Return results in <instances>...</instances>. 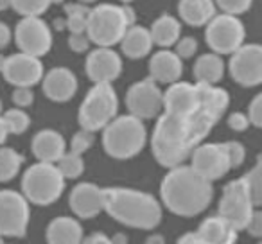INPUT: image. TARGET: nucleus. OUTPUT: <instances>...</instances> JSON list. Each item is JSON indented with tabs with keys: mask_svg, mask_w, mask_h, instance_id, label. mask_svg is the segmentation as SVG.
<instances>
[{
	"mask_svg": "<svg viewBox=\"0 0 262 244\" xmlns=\"http://www.w3.org/2000/svg\"><path fill=\"white\" fill-rule=\"evenodd\" d=\"M243 182L246 185L248 192H250L255 208H260L262 207V157L260 154L257 157L253 169L243 176Z\"/></svg>",
	"mask_w": 262,
	"mask_h": 244,
	"instance_id": "29",
	"label": "nucleus"
},
{
	"mask_svg": "<svg viewBox=\"0 0 262 244\" xmlns=\"http://www.w3.org/2000/svg\"><path fill=\"white\" fill-rule=\"evenodd\" d=\"M178 15L187 26L203 27L215 16L214 0H180Z\"/></svg>",
	"mask_w": 262,
	"mask_h": 244,
	"instance_id": "25",
	"label": "nucleus"
},
{
	"mask_svg": "<svg viewBox=\"0 0 262 244\" xmlns=\"http://www.w3.org/2000/svg\"><path fill=\"white\" fill-rule=\"evenodd\" d=\"M219 217L233 226L237 232L246 228L251 214L255 210V205L251 196L244 185L243 178L232 180L223 187L221 199H219Z\"/></svg>",
	"mask_w": 262,
	"mask_h": 244,
	"instance_id": "8",
	"label": "nucleus"
},
{
	"mask_svg": "<svg viewBox=\"0 0 262 244\" xmlns=\"http://www.w3.org/2000/svg\"><path fill=\"white\" fill-rule=\"evenodd\" d=\"M119 112V97L112 83H95L84 95L79 106L77 120L81 129L101 131Z\"/></svg>",
	"mask_w": 262,
	"mask_h": 244,
	"instance_id": "6",
	"label": "nucleus"
},
{
	"mask_svg": "<svg viewBox=\"0 0 262 244\" xmlns=\"http://www.w3.org/2000/svg\"><path fill=\"white\" fill-rule=\"evenodd\" d=\"M190 167L203 176L205 180L214 183L215 180H221L228 174L230 169L228 158L223 149V144L215 142H201L190 153Z\"/></svg>",
	"mask_w": 262,
	"mask_h": 244,
	"instance_id": "14",
	"label": "nucleus"
},
{
	"mask_svg": "<svg viewBox=\"0 0 262 244\" xmlns=\"http://www.w3.org/2000/svg\"><path fill=\"white\" fill-rule=\"evenodd\" d=\"M11 41V29L4 22H0V51L6 49Z\"/></svg>",
	"mask_w": 262,
	"mask_h": 244,
	"instance_id": "46",
	"label": "nucleus"
},
{
	"mask_svg": "<svg viewBox=\"0 0 262 244\" xmlns=\"http://www.w3.org/2000/svg\"><path fill=\"white\" fill-rule=\"evenodd\" d=\"M8 137H9L8 128H6L4 119H2V115H0V146H4L6 140H8Z\"/></svg>",
	"mask_w": 262,
	"mask_h": 244,
	"instance_id": "47",
	"label": "nucleus"
},
{
	"mask_svg": "<svg viewBox=\"0 0 262 244\" xmlns=\"http://www.w3.org/2000/svg\"><path fill=\"white\" fill-rule=\"evenodd\" d=\"M226 124H228L230 129L241 133V131H246V129L250 128V120H248L246 113L233 112V113H230V115L226 117Z\"/></svg>",
	"mask_w": 262,
	"mask_h": 244,
	"instance_id": "40",
	"label": "nucleus"
},
{
	"mask_svg": "<svg viewBox=\"0 0 262 244\" xmlns=\"http://www.w3.org/2000/svg\"><path fill=\"white\" fill-rule=\"evenodd\" d=\"M162 94L164 92L160 90V84L151 77L133 83L126 92V108L129 115L140 120L157 119L164 109Z\"/></svg>",
	"mask_w": 262,
	"mask_h": 244,
	"instance_id": "12",
	"label": "nucleus"
},
{
	"mask_svg": "<svg viewBox=\"0 0 262 244\" xmlns=\"http://www.w3.org/2000/svg\"><path fill=\"white\" fill-rule=\"evenodd\" d=\"M174 45H176V51H174L176 56H178L182 61L183 59H190L198 51V41H196V38H192V36L180 38Z\"/></svg>",
	"mask_w": 262,
	"mask_h": 244,
	"instance_id": "37",
	"label": "nucleus"
},
{
	"mask_svg": "<svg viewBox=\"0 0 262 244\" xmlns=\"http://www.w3.org/2000/svg\"><path fill=\"white\" fill-rule=\"evenodd\" d=\"M102 131V149L115 160H129L146 147L147 129L144 120L133 115H119L112 119Z\"/></svg>",
	"mask_w": 262,
	"mask_h": 244,
	"instance_id": "4",
	"label": "nucleus"
},
{
	"mask_svg": "<svg viewBox=\"0 0 262 244\" xmlns=\"http://www.w3.org/2000/svg\"><path fill=\"white\" fill-rule=\"evenodd\" d=\"M9 8H11V0H0V11H6Z\"/></svg>",
	"mask_w": 262,
	"mask_h": 244,
	"instance_id": "51",
	"label": "nucleus"
},
{
	"mask_svg": "<svg viewBox=\"0 0 262 244\" xmlns=\"http://www.w3.org/2000/svg\"><path fill=\"white\" fill-rule=\"evenodd\" d=\"M31 151L38 162L56 164L67 153V142L56 129H40L31 140Z\"/></svg>",
	"mask_w": 262,
	"mask_h": 244,
	"instance_id": "21",
	"label": "nucleus"
},
{
	"mask_svg": "<svg viewBox=\"0 0 262 244\" xmlns=\"http://www.w3.org/2000/svg\"><path fill=\"white\" fill-rule=\"evenodd\" d=\"M120 9H122V15H124V20H126L127 27L135 26V22H137V13H135V9L131 8L129 4L120 6Z\"/></svg>",
	"mask_w": 262,
	"mask_h": 244,
	"instance_id": "45",
	"label": "nucleus"
},
{
	"mask_svg": "<svg viewBox=\"0 0 262 244\" xmlns=\"http://www.w3.org/2000/svg\"><path fill=\"white\" fill-rule=\"evenodd\" d=\"M223 149L228 158L230 169H237L243 165L244 158H246V147L243 144L237 140H228V142H223Z\"/></svg>",
	"mask_w": 262,
	"mask_h": 244,
	"instance_id": "35",
	"label": "nucleus"
},
{
	"mask_svg": "<svg viewBox=\"0 0 262 244\" xmlns=\"http://www.w3.org/2000/svg\"><path fill=\"white\" fill-rule=\"evenodd\" d=\"M24 157L13 147H0V183H8L20 172Z\"/></svg>",
	"mask_w": 262,
	"mask_h": 244,
	"instance_id": "28",
	"label": "nucleus"
},
{
	"mask_svg": "<svg viewBox=\"0 0 262 244\" xmlns=\"http://www.w3.org/2000/svg\"><path fill=\"white\" fill-rule=\"evenodd\" d=\"M65 22L70 33H84L86 31V20L90 15V8L86 4H67L65 6Z\"/></svg>",
	"mask_w": 262,
	"mask_h": 244,
	"instance_id": "30",
	"label": "nucleus"
},
{
	"mask_svg": "<svg viewBox=\"0 0 262 244\" xmlns=\"http://www.w3.org/2000/svg\"><path fill=\"white\" fill-rule=\"evenodd\" d=\"M2 76L13 86H31L38 84L43 77V63L40 58H34L26 52H18V54H11L6 58L4 69H2Z\"/></svg>",
	"mask_w": 262,
	"mask_h": 244,
	"instance_id": "15",
	"label": "nucleus"
},
{
	"mask_svg": "<svg viewBox=\"0 0 262 244\" xmlns=\"http://www.w3.org/2000/svg\"><path fill=\"white\" fill-rule=\"evenodd\" d=\"M15 41L20 52L41 58L52 49V29L40 16H22L15 27Z\"/></svg>",
	"mask_w": 262,
	"mask_h": 244,
	"instance_id": "13",
	"label": "nucleus"
},
{
	"mask_svg": "<svg viewBox=\"0 0 262 244\" xmlns=\"http://www.w3.org/2000/svg\"><path fill=\"white\" fill-rule=\"evenodd\" d=\"M214 4L219 6V9L226 15L239 16L243 13L250 11L253 0H214Z\"/></svg>",
	"mask_w": 262,
	"mask_h": 244,
	"instance_id": "36",
	"label": "nucleus"
},
{
	"mask_svg": "<svg viewBox=\"0 0 262 244\" xmlns=\"http://www.w3.org/2000/svg\"><path fill=\"white\" fill-rule=\"evenodd\" d=\"M79 2H81V4H94V2H97V0H79Z\"/></svg>",
	"mask_w": 262,
	"mask_h": 244,
	"instance_id": "53",
	"label": "nucleus"
},
{
	"mask_svg": "<svg viewBox=\"0 0 262 244\" xmlns=\"http://www.w3.org/2000/svg\"><path fill=\"white\" fill-rule=\"evenodd\" d=\"M13 104L16 106V108H29L31 104L34 102V92L31 86H15V90H13Z\"/></svg>",
	"mask_w": 262,
	"mask_h": 244,
	"instance_id": "38",
	"label": "nucleus"
},
{
	"mask_svg": "<svg viewBox=\"0 0 262 244\" xmlns=\"http://www.w3.org/2000/svg\"><path fill=\"white\" fill-rule=\"evenodd\" d=\"M146 244H165V239L158 233H153L146 239Z\"/></svg>",
	"mask_w": 262,
	"mask_h": 244,
	"instance_id": "48",
	"label": "nucleus"
},
{
	"mask_svg": "<svg viewBox=\"0 0 262 244\" xmlns=\"http://www.w3.org/2000/svg\"><path fill=\"white\" fill-rule=\"evenodd\" d=\"M41 90L52 102H69L77 92V77L67 66H54L41 77Z\"/></svg>",
	"mask_w": 262,
	"mask_h": 244,
	"instance_id": "18",
	"label": "nucleus"
},
{
	"mask_svg": "<svg viewBox=\"0 0 262 244\" xmlns=\"http://www.w3.org/2000/svg\"><path fill=\"white\" fill-rule=\"evenodd\" d=\"M178 244H207L196 232H187L178 239Z\"/></svg>",
	"mask_w": 262,
	"mask_h": 244,
	"instance_id": "44",
	"label": "nucleus"
},
{
	"mask_svg": "<svg viewBox=\"0 0 262 244\" xmlns=\"http://www.w3.org/2000/svg\"><path fill=\"white\" fill-rule=\"evenodd\" d=\"M0 113H2V101H0Z\"/></svg>",
	"mask_w": 262,
	"mask_h": 244,
	"instance_id": "57",
	"label": "nucleus"
},
{
	"mask_svg": "<svg viewBox=\"0 0 262 244\" xmlns=\"http://www.w3.org/2000/svg\"><path fill=\"white\" fill-rule=\"evenodd\" d=\"M31 207L22 192L11 189L0 190V235L26 237Z\"/></svg>",
	"mask_w": 262,
	"mask_h": 244,
	"instance_id": "10",
	"label": "nucleus"
},
{
	"mask_svg": "<svg viewBox=\"0 0 262 244\" xmlns=\"http://www.w3.org/2000/svg\"><path fill=\"white\" fill-rule=\"evenodd\" d=\"M69 205L77 219H95L102 212V189L90 182L77 183L69 196Z\"/></svg>",
	"mask_w": 262,
	"mask_h": 244,
	"instance_id": "17",
	"label": "nucleus"
},
{
	"mask_svg": "<svg viewBox=\"0 0 262 244\" xmlns=\"http://www.w3.org/2000/svg\"><path fill=\"white\" fill-rule=\"evenodd\" d=\"M84 72L92 83H113L122 74V58L112 47H95L84 59Z\"/></svg>",
	"mask_w": 262,
	"mask_h": 244,
	"instance_id": "16",
	"label": "nucleus"
},
{
	"mask_svg": "<svg viewBox=\"0 0 262 244\" xmlns=\"http://www.w3.org/2000/svg\"><path fill=\"white\" fill-rule=\"evenodd\" d=\"M160 197L169 212L180 217L203 214L214 199V185L190 165L171 167L160 183Z\"/></svg>",
	"mask_w": 262,
	"mask_h": 244,
	"instance_id": "2",
	"label": "nucleus"
},
{
	"mask_svg": "<svg viewBox=\"0 0 262 244\" xmlns=\"http://www.w3.org/2000/svg\"><path fill=\"white\" fill-rule=\"evenodd\" d=\"M228 72L237 84L255 88L262 83V47L258 43H243L230 54Z\"/></svg>",
	"mask_w": 262,
	"mask_h": 244,
	"instance_id": "11",
	"label": "nucleus"
},
{
	"mask_svg": "<svg viewBox=\"0 0 262 244\" xmlns=\"http://www.w3.org/2000/svg\"><path fill=\"white\" fill-rule=\"evenodd\" d=\"M4 124L8 128L9 135H22L29 129L31 126V117L22 108H11L2 115Z\"/></svg>",
	"mask_w": 262,
	"mask_h": 244,
	"instance_id": "32",
	"label": "nucleus"
},
{
	"mask_svg": "<svg viewBox=\"0 0 262 244\" xmlns=\"http://www.w3.org/2000/svg\"><path fill=\"white\" fill-rule=\"evenodd\" d=\"M120 2H122V4H131L133 0H120Z\"/></svg>",
	"mask_w": 262,
	"mask_h": 244,
	"instance_id": "55",
	"label": "nucleus"
},
{
	"mask_svg": "<svg viewBox=\"0 0 262 244\" xmlns=\"http://www.w3.org/2000/svg\"><path fill=\"white\" fill-rule=\"evenodd\" d=\"M0 244H6V240H4V237L0 235Z\"/></svg>",
	"mask_w": 262,
	"mask_h": 244,
	"instance_id": "56",
	"label": "nucleus"
},
{
	"mask_svg": "<svg viewBox=\"0 0 262 244\" xmlns=\"http://www.w3.org/2000/svg\"><path fill=\"white\" fill-rule=\"evenodd\" d=\"M244 230H246L251 237H255V239H260L262 237V210L260 208H255Z\"/></svg>",
	"mask_w": 262,
	"mask_h": 244,
	"instance_id": "42",
	"label": "nucleus"
},
{
	"mask_svg": "<svg viewBox=\"0 0 262 244\" xmlns=\"http://www.w3.org/2000/svg\"><path fill=\"white\" fill-rule=\"evenodd\" d=\"M102 210L113 221L137 230H155L164 219L162 205L153 194L127 187L102 189Z\"/></svg>",
	"mask_w": 262,
	"mask_h": 244,
	"instance_id": "3",
	"label": "nucleus"
},
{
	"mask_svg": "<svg viewBox=\"0 0 262 244\" xmlns=\"http://www.w3.org/2000/svg\"><path fill=\"white\" fill-rule=\"evenodd\" d=\"M69 47L72 52H86L90 49V40H88L86 33H70Z\"/></svg>",
	"mask_w": 262,
	"mask_h": 244,
	"instance_id": "41",
	"label": "nucleus"
},
{
	"mask_svg": "<svg viewBox=\"0 0 262 244\" xmlns=\"http://www.w3.org/2000/svg\"><path fill=\"white\" fill-rule=\"evenodd\" d=\"M198 101H200L198 84L187 83V81H176L169 84L167 90L162 94L164 113L169 115H187L196 109Z\"/></svg>",
	"mask_w": 262,
	"mask_h": 244,
	"instance_id": "19",
	"label": "nucleus"
},
{
	"mask_svg": "<svg viewBox=\"0 0 262 244\" xmlns=\"http://www.w3.org/2000/svg\"><path fill=\"white\" fill-rule=\"evenodd\" d=\"M246 38V29L244 24L233 15H215L210 22L207 24L205 31V40L207 45L212 49V52L223 56L232 54L233 51L244 43Z\"/></svg>",
	"mask_w": 262,
	"mask_h": 244,
	"instance_id": "9",
	"label": "nucleus"
},
{
	"mask_svg": "<svg viewBox=\"0 0 262 244\" xmlns=\"http://www.w3.org/2000/svg\"><path fill=\"white\" fill-rule=\"evenodd\" d=\"M153 45H158L162 49H169L180 40L182 36V24L172 15H160L153 22L149 29Z\"/></svg>",
	"mask_w": 262,
	"mask_h": 244,
	"instance_id": "26",
	"label": "nucleus"
},
{
	"mask_svg": "<svg viewBox=\"0 0 262 244\" xmlns=\"http://www.w3.org/2000/svg\"><path fill=\"white\" fill-rule=\"evenodd\" d=\"M11 8L20 16H41L49 8V0H11Z\"/></svg>",
	"mask_w": 262,
	"mask_h": 244,
	"instance_id": "33",
	"label": "nucleus"
},
{
	"mask_svg": "<svg viewBox=\"0 0 262 244\" xmlns=\"http://www.w3.org/2000/svg\"><path fill=\"white\" fill-rule=\"evenodd\" d=\"M196 233L207 244H235L239 239V232L219 215H210L203 219Z\"/></svg>",
	"mask_w": 262,
	"mask_h": 244,
	"instance_id": "23",
	"label": "nucleus"
},
{
	"mask_svg": "<svg viewBox=\"0 0 262 244\" xmlns=\"http://www.w3.org/2000/svg\"><path fill=\"white\" fill-rule=\"evenodd\" d=\"M127 24L122 9L115 4H99L90 9L86 20V36L97 47H113L122 40Z\"/></svg>",
	"mask_w": 262,
	"mask_h": 244,
	"instance_id": "7",
	"label": "nucleus"
},
{
	"mask_svg": "<svg viewBox=\"0 0 262 244\" xmlns=\"http://www.w3.org/2000/svg\"><path fill=\"white\" fill-rule=\"evenodd\" d=\"M56 167L59 169V172L63 174L65 180H76L79 178L84 172V160L83 154H76L67 151L58 162H56Z\"/></svg>",
	"mask_w": 262,
	"mask_h": 244,
	"instance_id": "31",
	"label": "nucleus"
},
{
	"mask_svg": "<svg viewBox=\"0 0 262 244\" xmlns=\"http://www.w3.org/2000/svg\"><path fill=\"white\" fill-rule=\"evenodd\" d=\"M124 56L129 59H142L153 49V40H151L149 29L142 26H131L126 29L122 40L119 41Z\"/></svg>",
	"mask_w": 262,
	"mask_h": 244,
	"instance_id": "24",
	"label": "nucleus"
},
{
	"mask_svg": "<svg viewBox=\"0 0 262 244\" xmlns=\"http://www.w3.org/2000/svg\"><path fill=\"white\" fill-rule=\"evenodd\" d=\"M110 240L113 244H127V237L124 233H115L113 237H110Z\"/></svg>",
	"mask_w": 262,
	"mask_h": 244,
	"instance_id": "49",
	"label": "nucleus"
},
{
	"mask_svg": "<svg viewBox=\"0 0 262 244\" xmlns=\"http://www.w3.org/2000/svg\"><path fill=\"white\" fill-rule=\"evenodd\" d=\"M183 74V61L171 49H160L149 61V77L158 84H172Z\"/></svg>",
	"mask_w": 262,
	"mask_h": 244,
	"instance_id": "20",
	"label": "nucleus"
},
{
	"mask_svg": "<svg viewBox=\"0 0 262 244\" xmlns=\"http://www.w3.org/2000/svg\"><path fill=\"white\" fill-rule=\"evenodd\" d=\"M196 84L200 101L194 112L187 115L162 112L157 117L151 135V151L162 167L171 169L189 160L192 149L210 135L230 104V95L225 88L217 84Z\"/></svg>",
	"mask_w": 262,
	"mask_h": 244,
	"instance_id": "1",
	"label": "nucleus"
},
{
	"mask_svg": "<svg viewBox=\"0 0 262 244\" xmlns=\"http://www.w3.org/2000/svg\"><path fill=\"white\" fill-rule=\"evenodd\" d=\"M81 244H113V242L110 240V237L104 235L102 232H94L88 237H83Z\"/></svg>",
	"mask_w": 262,
	"mask_h": 244,
	"instance_id": "43",
	"label": "nucleus"
},
{
	"mask_svg": "<svg viewBox=\"0 0 262 244\" xmlns=\"http://www.w3.org/2000/svg\"><path fill=\"white\" fill-rule=\"evenodd\" d=\"M51 4H61V2H65V0H49Z\"/></svg>",
	"mask_w": 262,
	"mask_h": 244,
	"instance_id": "54",
	"label": "nucleus"
},
{
	"mask_svg": "<svg viewBox=\"0 0 262 244\" xmlns=\"http://www.w3.org/2000/svg\"><path fill=\"white\" fill-rule=\"evenodd\" d=\"M94 133L92 131H86V129H79L77 133H74L72 139H70V144L67 149L70 153H76V154H84L92 146H94Z\"/></svg>",
	"mask_w": 262,
	"mask_h": 244,
	"instance_id": "34",
	"label": "nucleus"
},
{
	"mask_svg": "<svg viewBox=\"0 0 262 244\" xmlns=\"http://www.w3.org/2000/svg\"><path fill=\"white\" fill-rule=\"evenodd\" d=\"M246 117H248V120H250V126L262 128V94H257L251 99Z\"/></svg>",
	"mask_w": 262,
	"mask_h": 244,
	"instance_id": "39",
	"label": "nucleus"
},
{
	"mask_svg": "<svg viewBox=\"0 0 262 244\" xmlns=\"http://www.w3.org/2000/svg\"><path fill=\"white\" fill-rule=\"evenodd\" d=\"M194 77L200 84H217L225 74V61L215 52L201 54L194 63Z\"/></svg>",
	"mask_w": 262,
	"mask_h": 244,
	"instance_id": "27",
	"label": "nucleus"
},
{
	"mask_svg": "<svg viewBox=\"0 0 262 244\" xmlns=\"http://www.w3.org/2000/svg\"><path fill=\"white\" fill-rule=\"evenodd\" d=\"M4 63H6V56L0 54V72H2V69H4Z\"/></svg>",
	"mask_w": 262,
	"mask_h": 244,
	"instance_id": "52",
	"label": "nucleus"
},
{
	"mask_svg": "<svg viewBox=\"0 0 262 244\" xmlns=\"http://www.w3.org/2000/svg\"><path fill=\"white\" fill-rule=\"evenodd\" d=\"M65 190V178L56 164L36 162L22 176V194L29 203L49 207L61 197Z\"/></svg>",
	"mask_w": 262,
	"mask_h": 244,
	"instance_id": "5",
	"label": "nucleus"
},
{
	"mask_svg": "<svg viewBox=\"0 0 262 244\" xmlns=\"http://www.w3.org/2000/svg\"><path fill=\"white\" fill-rule=\"evenodd\" d=\"M54 27H56V31H63V29H67V22H65V18H56V20H54Z\"/></svg>",
	"mask_w": 262,
	"mask_h": 244,
	"instance_id": "50",
	"label": "nucleus"
},
{
	"mask_svg": "<svg viewBox=\"0 0 262 244\" xmlns=\"http://www.w3.org/2000/svg\"><path fill=\"white\" fill-rule=\"evenodd\" d=\"M83 237L84 232L81 223L69 215L54 217L45 230L47 244H81Z\"/></svg>",
	"mask_w": 262,
	"mask_h": 244,
	"instance_id": "22",
	"label": "nucleus"
}]
</instances>
